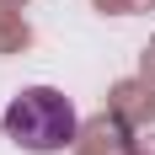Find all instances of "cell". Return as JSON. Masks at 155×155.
<instances>
[{
  "label": "cell",
  "instance_id": "obj_1",
  "mask_svg": "<svg viewBox=\"0 0 155 155\" xmlns=\"http://www.w3.org/2000/svg\"><path fill=\"white\" fill-rule=\"evenodd\" d=\"M0 128H5V139L21 144L27 155H59L64 144L75 139L80 118H75V102L64 91H54V86H27L21 96H11Z\"/></svg>",
  "mask_w": 155,
  "mask_h": 155
}]
</instances>
